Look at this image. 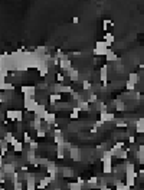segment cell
I'll list each match as a JSON object with an SVG mask.
<instances>
[{
	"label": "cell",
	"mask_w": 144,
	"mask_h": 190,
	"mask_svg": "<svg viewBox=\"0 0 144 190\" xmlns=\"http://www.w3.org/2000/svg\"><path fill=\"white\" fill-rule=\"evenodd\" d=\"M71 157H72V160L79 161V160H81V150H78V148H72V150H71Z\"/></svg>",
	"instance_id": "6da1fadb"
},
{
	"label": "cell",
	"mask_w": 144,
	"mask_h": 190,
	"mask_svg": "<svg viewBox=\"0 0 144 190\" xmlns=\"http://www.w3.org/2000/svg\"><path fill=\"white\" fill-rule=\"evenodd\" d=\"M105 58H107V61H108V62H113V61H117V59H118V58H117V55H115L113 51H110V52L107 53V56H105Z\"/></svg>",
	"instance_id": "7a4b0ae2"
},
{
	"label": "cell",
	"mask_w": 144,
	"mask_h": 190,
	"mask_svg": "<svg viewBox=\"0 0 144 190\" xmlns=\"http://www.w3.org/2000/svg\"><path fill=\"white\" fill-rule=\"evenodd\" d=\"M128 81H130V82H133V84H137V82L140 81V75H139V74H130Z\"/></svg>",
	"instance_id": "3957f363"
},
{
	"label": "cell",
	"mask_w": 144,
	"mask_h": 190,
	"mask_svg": "<svg viewBox=\"0 0 144 190\" xmlns=\"http://www.w3.org/2000/svg\"><path fill=\"white\" fill-rule=\"evenodd\" d=\"M114 39H115L114 35H111V33H107V35H105V43H107L108 46H111V43L114 42Z\"/></svg>",
	"instance_id": "277c9868"
},
{
	"label": "cell",
	"mask_w": 144,
	"mask_h": 190,
	"mask_svg": "<svg viewBox=\"0 0 144 190\" xmlns=\"http://www.w3.org/2000/svg\"><path fill=\"white\" fill-rule=\"evenodd\" d=\"M127 90L128 91H133V90H136V84H133V82H127Z\"/></svg>",
	"instance_id": "5b68a950"
}]
</instances>
